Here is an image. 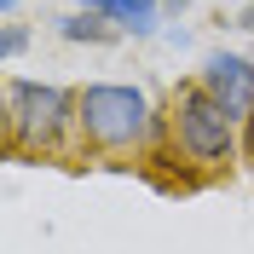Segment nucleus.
I'll use <instances>...</instances> for the list:
<instances>
[{
    "label": "nucleus",
    "instance_id": "obj_11",
    "mask_svg": "<svg viewBox=\"0 0 254 254\" xmlns=\"http://www.w3.org/2000/svg\"><path fill=\"white\" fill-rule=\"evenodd\" d=\"M75 6H87V12H98V6H104V0H75Z\"/></svg>",
    "mask_w": 254,
    "mask_h": 254
},
{
    "label": "nucleus",
    "instance_id": "obj_3",
    "mask_svg": "<svg viewBox=\"0 0 254 254\" xmlns=\"http://www.w3.org/2000/svg\"><path fill=\"white\" fill-rule=\"evenodd\" d=\"M168 133H174V150L196 168V174H214L237 156V122L220 110V98L208 93L202 81H185L174 93V116H168Z\"/></svg>",
    "mask_w": 254,
    "mask_h": 254
},
{
    "label": "nucleus",
    "instance_id": "obj_8",
    "mask_svg": "<svg viewBox=\"0 0 254 254\" xmlns=\"http://www.w3.org/2000/svg\"><path fill=\"white\" fill-rule=\"evenodd\" d=\"M243 156H249V162H254V110H249V116H243Z\"/></svg>",
    "mask_w": 254,
    "mask_h": 254
},
{
    "label": "nucleus",
    "instance_id": "obj_9",
    "mask_svg": "<svg viewBox=\"0 0 254 254\" xmlns=\"http://www.w3.org/2000/svg\"><path fill=\"white\" fill-rule=\"evenodd\" d=\"M237 29H249V35H254V6H243V12H237Z\"/></svg>",
    "mask_w": 254,
    "mask_h": 254
},
{
    "label": "nucleus",
    "instance_id": "obj_1",
    "mask_svg": "<svg viewBox=\"0 0 254 254\" xmlns=\"http://www.w3.org/2000/svg\"><path fill=\"white\" fill-rule=\"evenodd\" d=\"M75 133L98 156H127L156 139V110L133 81H87L75 93Z\"/></svg>",
    "mask_w": 254,
    "mask_h": 254
},
{
    "label": "nucleus",
    "instance_id": "obj_5",
    "mask_svg": "<svg viewBox=\"0 0 254 254\" xmlns=\"http://www.w3.org/2000/svg\"><path fill=\"white\" fill-rule=\"evenodd\" d=\"M156 6L162 0H104L98 12L110 17V23H122V29H133V35H150L156 29Z\"/></svg>",
    "mask_w": 254,
    "mask_h": 254
},
{
    "label": "nucleus",
    "instance_id": "obj_4",
    "mask_svg": "<svg viewBox=\"0 0 254 254\" xmlns=\"http://www.w3.org/2000/svg\"><path fill=\"white\" fill-rule=\"evenodd\" d=\"M202 87L220 98V110L231 116V122H243V116L254 110V64L237 58V52H208V64H202Z\"/></svg>",
    "mask_w": 254,
    "mask_h": 254
},
{
    "label": "nucleus",
    "instance_id": "obj_12",
    "mask_svg": "<svg viewBox=\"0 0 254 254\" xmlns=\"http://www.w3.org/2000/svg\"><path fill=\"white\" fill-rule=\"evenodd\" d=\"M0 6H6V12H12V6H17V0H0Z\"/></svg>",
    "mask_w": 254,
    "mask_h": 254
},
{
    "label": "nucleus",
    "instance_id": "obj_7",
    "mask_svg": "<svg viewBox=\"0 0 254 254\" xmlns=\"http://www.w3.org/2000/svg\"><path fill=\"white\" fill-rule=\"evenodd\" d=\"M23 47H29V29H23V23H6V29H0V58H17Z\"/></svg>",
    "mask_w": 254,
    "mask_h": 254
},
{
    "label": "nucleus",
    "instance_id": "obj_2",
    "mask_svg": "<svg viewBox=\"0 0 254 254\" xmlns=\"http://www.w3.org/2000/svg\"><path fill=\"white\" fill-rule=\"evenodd\" d=\"M75 127V93L52 81H6V144L12 156H58Z\"/></svg>",
    "mask_w": 254,
    "mask_h": 254
},
{
    "label": "nucleus",
    "instance_id": "obj_6",
    "mask_svg": "<svg viewBox=\"0 0 254 254\" xmlns=\"http://www.w3.org/2000/svg\"><path fill=\"white\" fill-rule=\"evenodd\" d=\"M58 35H64V41H116V29H110V17H104V12H75V17H64Z\"/></svg>",
    "mask_w": 254,
    "mask_h": 254
},
{
    "label": "nucleus",
    "instance_id": "obj_10",
    "mask_svg": "<svg viewBox=\"0 0 254 254\" xmlns=\"http://www.w3.org/2000/svg\"><path fill=\"white\" fill-rule=\"evenodd\" d=\"M162 6H168V12H185V6H190V0H162Z\"/></svg>",
    "mask_w": 254,
    "mask_h": 254
}]
</instances>
